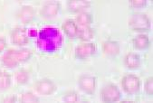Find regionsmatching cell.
<instances>
[{"label":"cell","mask_w":153,"mask_h":103,"mask_svg":"<svg viewBox=\"0 0 153 103\" xmlns=\"http://www.w3.org/2000/svg\"><path fill=\"white\" fill-rule=\"evenodd\" d=\"M144 90L148 96H153V77L149 76L146 79L144 83Z\"/></svg>","instance_id":"cb8c5ba5"},{"label":"cell","mask_w":153,"mask_h":103,"mask_svg":"<svg viewBox=\"0 0 153 103\" xmlns=\"http://www.w3.org/2000/svg\"><path fill=\"white\" fill-rule=\"evenodd\" d=\"M16 16L23 24H29L36 16V11L32 7L24 6L17 11Z\"/></svg>","instance_id":"8fae6325"},{"label":"cell","mask_w":153,"mask_h":103,"mask_svg":"<svg viewBox=\"0 0 153 103\" xmlns=\"http://www.w3.org/2000/svg\"><path fill=\"white\" fill-rule=\"evenodd\" d=\"M129 27L134 31L140 33H147L150 30V20L146 14L143 13H134L129 19Z\"/></svg>","instance_id":"3957f363"},{"label":"cell","mask_w":153,"mask_h":103,"mask_svg":"<svg viewBox=\"0 0 153 103\" xmlns=\"http://www.w3.org/2000/svg\"><path fill=\"white\" fill-rule=\"evenodd\" d=\"M100 98L103 103H116L121 98V92L117 85L113 83L102 87L100 92Z\"/></svg>","instance_id":"5b68a950"},{"label":"cell","mask_w":153,"mask_h":103,"mask_svg":"<svg viewBox=\"0 0 153 103\" xmlns=\"http://www.w3.org/2000/svg\"><path fill=\"white\" fill-rule=\"evenodd\" d=\"M91 7V2L86 0H70L67 1V8L72 13H82Z\"/></svg>","instance_id":"7c38bea8"},{"label":"cell","mask_w":153,"mask_h":103,"mask_svg":"<svg viewBox=\"0 0 153 103\" xmlns=\"http://www.w3.org/2000/svg\"><path fill=\"white\" fill-rule=\"evenodd\" d=\"M16 99H17V98L16 95H8L3 99L1 103H16Z\"/></svg>","instance_id":"d4e9b609"},{"label":"cell","mask_w":153,"mask_h":103,"mask_svg":"<svg viewBox=\"0 0 153 103\" xmlns=\"http://www.w3.org/2000/svg\"><path fill=\"white\" fill-rule=\"evenodd\" d=\"M15 79L18 85H25L29 81V73L25 70H18L15 73Z\"/></svg>","instance_id":"ffe728a7"},{"label":"cell","mask_w":153,"mask_h":103,"mask_svg":"<svg viewBox=\"0 0 153 103\" xmlns=\"http://www.w3.org/2000/svg\"><path fill=\"white\" fill-rule=\"evenodd\" d=\"M61 10V4L56 1H51L45 4L40 9V16L43 18H53L56 16Z\"/></svg>","instance_id":"30bf717a"},{"label":"cell","mask_w":153,"mask_h":103,"mask_svg":"<svg viewBox=\"0 0 153 103\" xmlns=\"http://www.w3.org/2000/svg\"><path fill=\"white\" fill-rule=\"evenodd\" d=\"M120 84L123 90L129 95H135L140 92L141 88V81L140 79L131 73H127L122 76L120 80Z\"/></svg>","instance_id":"277c9868"},{"label":"cell","mask_w":153,"mask_h":103,"mask_svg":"<svg viewBox=\"0 0 153 103\" xmlns=\"http://www.w3.org/2000/svg\"><path fill=\"white\" fill-rule=\"evenodd\" d=\"M7 47V42L5 40V38L0 37V53H2Z\"/></svg>","instance_id":"484cf974"},{"label":"cell","mask_w":153,"mask_h":103,"mask_svg":"<svg viewBox=\"0 0 153 103\" xmlns=\"http://www.w3.org/2000/svg\"><path fill=\"white\" fill-rule=\"evenodd\" d=\"M148 5L147 0H131L129 1V7L133 9H140L146 7Z\"/></svg>","instance_id":"603a6c76"},{"label":"cell","mask_w":153,"mask_h":103,"mask_svg":"<svg viewBox=\"0 0 153 103\" xmlns=\"http://www.w3.org/2000/svg\"><path fill=\"white\" fill-rule=\"evenodd\" d=\"M78 28L79 27L74 22V20H72V19H67L62 24V30L69 38L77 37Z\"/></svg>","instance_id":"2e32d148"},{"label":"cell","mask_w":153,"mask_h":103,"mask_svg":"<svg viewBox=\"0 0 153 103\" xmlns=\"http://www.w3.org/2000/svg\"><path fill=\"white\" fill-rule=\"evenodd\" d=\"M20 103H40L39 98L31 91H26L22 94Z\"/></svg>","instance_id":"44dd1931"},{"label":"cell","mask_w":153,"mask_h":103,"mask_svg":"<svg viewBox=\"0 0 153 103\" xmlns=\"http://www.w3.org/2000/svg\"><path fill=\"white\" fill-rule=\"evenodd\" d=\"M80 103H89L88 101H86V100H82V102H80Z\"/></svg>","instance_id":"f1b7e54d"},{"label":"cell","mask_w":153,"mask_h":103,"mask_svg":"<svg viewBox=\"0 0 153 103\" xmlns=\"http://www.w3.org/2000/svg\"><path fill=\"white\" fill-rule=\"evenodd\" d=\"M35 89L36 92L40 95L50 96L56 91L57 86L50 79H42L35 83Z\"/></svg>","instance_id":"ba28073f"},{"label":"cell","mask_w":153,"mask_h":103,"mask_svg":"<svg viewBox=\"0 0 153 103\" xmlns=\"http://www.w3.org/2000/svg\"><path fill=\"white\" fill-rule=\"evenodd\" d=\"M102 52L107 56H117L120 52V45L117 41L106 40L102 44Z\"/></svg>","instance_id":"5bb4252c"},{"label":"cell","mask_w":153,"mask_h":103,"mask_svg":"<svg viewBox=\"0 0 153 103\" xmlns=\"http://www.w3.org/2000/svg\"><path fill=\"white\" fill-rule=\"evenodd\" d=\"M124 65L130 70H137L141 65V59L140 54L130 52L124 57Z\"/></svg>","instance_id":"4fadbf2b"},{"label":"cell","mask_w":153,"mask_h":103,"mask_svg":"<svg viewBox=\"0 0 153 103\" xmlns=\"http://www.w3.org/2000/svg\"><path fill=\"white\" fill-rule=\"evenodd\" d=\"M132 44H133V47L136 50L144 51V50H147L149 47L150 40H149V37L147 36V34L140 33L132 39Z\"/></svg>","instance_id":"9a60e30c"},{"label":"cell","mask_w":153,"mask_h":103,"mask_svg":"<svg viewBox=\"0 0 153 103\" xmlns=\"http://www.w3.org/2000/svg\"><path fill=\"white\" fill-rule=\"evenodd\" d=\"M64 38L61 31L53 26H47L41 29L37 34L36 45L42 52L53 53L63 45Z\"/></svg>","instance_id":"6da1fadb"},{"label":"cell","mask_w":153,"mask_h":103,"mask_svg":"<svg viewBox=\"0 0 153 103\" xmlns=\"http://www.w3.org/2000/svg\"><path fill=\"white\" fill-rule=\"evenodd\" d=\"M74 22L78 27H90V25L94 22V17L90 13L84 11L77 15Z\"/></svg>","instance_id":"e0dca14e"},{"label":"cell","mask_w":153,"mask_h":103,"mask_svg":"<svg viewBox=\"0 0 153 103\" xmlns=\"http://www.w3.org/2000/svg\"><path fill=\"white\" fill-rule=\"evenodd\" d=\"M63 100L65 103H78L79 100L78 93L74 90H69L64 94Z\"/></svg>","instance_id":"7402d4cb"},{"label":"cell","mask_w":153,"mask_h":103,"mask_svg":"<svg viewBox=\"0 0 153 103\" xmlns=\"http://www.w3.org/2000/svg\"><path fill=\"white\" fill-rule=\"evenodd\" d=\"M37 30H35V29H31V30H28L27 33H28V36L29 37H36L37 36Z\"/></svg>","instance_id":"4316f807"},{"label":"cell","mask_w":153,"mask_h":103,"mask_svg":"<svg viewBox=\"0 0 153 103\" xmlns=\"http://www.w3.org/2000/svg\"><path fill=\"white\" fill-rule=\"evenodd\" d=\"M95 36V30L91 28V27H79L78 28V33H77V37L84 41L85 43L87 41L91 40Z\"/></svg>","instance_id":"ac0fdd59"},{"label":"cell","mask_w":153,"mask_h":103,"mask_svg":"<svg viewBox=\"0 0 153 103\" xmlns=\"http://www.w3.org/2000/svg\"><path fill=\"white\" fill-rule=\"evenodd\" d=\"M11 41L14 44L18 46L26 45L29 43V36L27 30L22 27H16L11 32Z\"/></svg>","instance_id":"9c48e42d"},{"label":"cell","mask_w":153,"mask_h":103,"mask_svg":"<svg viewBox=\"0 0 153 103\" xmlns=\"http://www.w3.org/2000/svg\"><path fill=\"white\" fill-rule=\"evenodd\" d=\"M96 78L90 74H82L78 79L79 88L87 94H94L96 90Z\"/></svg>","instance_id":"8992f818"},{"label":"cell","mask_w":153,"mask_h":103,"mask_svg":"<svg viewBox=\"0 0 153 103\" xmlns=\"http://www.w3.org/2000/svg\"><path fill=\"white\" fill-rule=\"evenodd\" d=\"M120 103H134L133 101H130V100H123V101H121Z\"/></svg>","instance_id":"83f0119b"},{"label":"cell","mask_w":153,"mask_h":103,"mask_svg":"<svg viewBox=\"0 0 153 103\" xmlns=\"http://www.w3.org/2000/svg\"><path fill=\"white\" fill-rule=\"evenodd\" d=\"M12 83V77L10 73L0 71V90H5L10 87Z\"/></svg>","instance_id":"d6986e66"},{"label":"cell","mask_w":153,"mask_h":103,"mask_svg":"<svg viewBox=\"0 0 153 103\" xmlns=\"http://www.w3.org/2000/svg\"><path fill=\"white\" fill-rule=\"evenodd\" d=\"M32 51L29 49H9L2 57V62L8 68H14L20 63L26 62L32 56Z\"/></svg>","instance_id":"7a4b0ae2"},{"label":"cell","mask_w":153,"mask_h":103,"mask_svg":"<svg viewBox=\"0 0 153 103\" xmlns=\"http://www.w3.org/2000/svg\"><path fill=\"white\" fill-rule=\"evenodd\" d=\"M97 52V46L94 43H83L75 48V57L80 60H85L94 56Z\"/></svg>","instance_id":"52a82bcc"}]
</instances>
